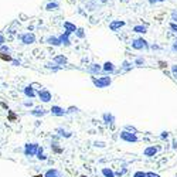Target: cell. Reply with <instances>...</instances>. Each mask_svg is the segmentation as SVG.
<instances>
[{
    "label": "cell",
    "instance_id": "cell-19",
    "mask_svg": "<svg viewBox=\"0 0 177 177\" xmlns=\"http://www.w3.org/2000/svg\"><path fill=\"white\" fill-rule=\"evenodd\" d=\"M0 58H1L3 61H13V58H11L9 54H3L1 51H0Z\"/></svg>",
    "mask_w": 177,
    "mask_h": 177
},
{
    "label": "cell",
    "instance_id": "cell-36",
    "mask_svg": "<svg viewBox=\"0 0 177 177\" xmlns=\"http://www.w3.org/2000/svg\"><path fill=\"white\" fill-rule=\"evenodd\" d=\"M154 1H163V0H150V3H154Z\"/></svg>",
    "mask_w": 177,
    "mask_h": 177
},
{
    "label": "cell",
    "instance_id": "cell-25",
    "mask_svg": "<svg viewBox=\"0 0 177 177\" xmlns=\"http://www.w3.org/2000/svg\"><path fill=\"white\" fill-rule=\"evenodd\" d=\"M133 177H147V176H146V173H143V172H136Z\"/></svg>",
    "mask_w": 177,
    "mask_h": 177
},
{
    "label": "cell",
    "instance_id": "cell-26",
    "mask_svg": "<svg viewBox=\"0 0 177 177\" xmlns=\"http://www.w3.org/2000/svg\"><path fill=\"white\" fill-rule=\"evenodd\" d=\"M172 71H173V74H174V77L177 78V65H173L172 67Z\"/></svg>",
    "mask_w": 177,
    "mask_h": 177
},
{
    "label": "cell",
    "instance_id": "cell-10",
    "mask_svg": "<svg viewBox=\"0 0 177 177\" xmlns=\"http://www.w3.org/2000/svg\"><path fill=\"white\" fill-rule=\"evenodd\" d=\"M156 153H157V147H147V149L144 150V156H149V157L154 156Z\"/></svg>",
    "mask_w": 177,
    "mask_h": 177
},
{
    "label": "cell",
    "instance_id": "cell-5",
    "mask_svg": "<svg viewBox=\"0 0 177 177\" xmlns=\"http://www.w3.org/2000/svg\"><path fill=\"white\" fill-rule=\"evenodd\" d=\"M20 40H21L24 44H33L35 41V37H34V34H31V33H27V34L20 35Z\"/></svg>",
    "mask_w": 177,
    "mask_h": 177
},
{
    "label": "cell",
    "instance_id": "cell-9",
    "mask_svg": "<svg viewBox=\"0 0 177 177\" xmlns=\"http://www.w3.org/2000/svg\"><path fill=\"white\" fill-rule=\"evenodd\" d=\"M123 24H125L123 21L118 20V21H113V23H110V26H109V27H110V30H112V31H116V30H118L119 27H122Z\"/></svg>",
    "mask_w": 177,
    "mask_h": 177
},
{
    "label": "cell",
    "instance_id": "cell-18",
    "mask_svg": "<svg viewBox=\"0 0 177 177\" xmlns=\"http://www.w3.org/2000/svg\"><path fill=\"white\" fill-rule=\"evenodd\" d=\"M54 61H55L57 64H65V63H67V58H65V57H63V55H60V57H57Z\"/></svg>",
    "mask_w": 177,
    "mask_h": 177
},
{
    "label": "cell",
    "instance_id": "cell-2",
    "mask_svg": "<svg viewBox=\"0 0 177 177\" xmlns=\"http://www.w3.org/2000/svg\"><path fill=\"white\" fill-rule=\"evenodd\" d=\"M38 152V144L35 143H27L24 147V154L26 156H35Z\"/></svg>",
    "mask_w": 177,
    "mask_h": 177
},
{
    "label": "cell",
    "instance_id": "cell-15",
    "mask_svg": "<svg viewBox=\"0 0 177 177\" xmlns=\"http://www.w3.org/2000/svg\"><path fill=\"white\" fill-rule=\"evenodd\" d=\"M64 27L67 29V31H70V33H72V31H77V29H75V26H72L71 23H64Z\"/></svg>",
    "mask_w": 177,
    "mask_h": 177
},
{
    "label": "cell",
    "instance_id": "cell-7",
    "mask_svg": "<svg viewBox=\"0 0 177 177\" xmlns=\"http://www.w3.org/2000/svg\"><path fill=\"white\" fill-rule=\"evenodd\" d=\"M51 113L55 115V116H63V115L65 113V110H64L63 108H60V106H53V108H51Z\"/></svg>",
    "mask_w": 177,
    "mask_h": 177
},
{
    "label": "cell",
    "instance_id": "cell-13",
    "mask_svg": "<svg viewBox=\"0 0 177 177\" xmlns=\"http://www.w3.org/2000/svg\"><path fill=\"white\" fill-rule=\"evenodd\" d=\"M47 43L51 44V45H60V44H61V40H60V38H55V37H50V38L47 40Z\"/></svg>",
    "mask_w": 177,
    "mask_h": 177
},
{
    "label": "cell",
    "instance_id": "cell-35",
    "mask_svg": "<svg viewBox=\"0 0 177 177\" xmlns=\"http://www.w3.org/2000/svg\"><path fill=\"white\" fill-rule=\"evenodd\" d=\"M173 50H177V41L174 43V45H173Z\"/></svg>",
    "mask_w": 177,
    "mask_h": 177
},
{
    "label": "cell",
    "instance_id": "cell-31",
    "mask_svg": "<svg viewBox=\"0 0 177 177\" xmlns=\"http://www.w3.org/2000/svg\"><path fill=\"white\" fill-rule=\"evenodd\" d=\"M77 34L79 35V37H84V33H82V30H77Z\"/></svg>",
    "mask_w": 177,
    "mask_h": 177
},
{
    "label": "cell",
    "instance_id": "cell-33",
    "mask_svg": "<svg viewBox=\"0 0 177 177\" xmlns=\"http://www.w3.org/2000/svg\"><path fill=\"white\" fill-rule=\"evenodd\" d=\"M58 132H61V135H63V136H64V132H63V130H61V129H60V130H58ZM65 136H67V138H70L71 135H70V133H65Z\"/></svg>",
    "mask_w": 177,
    "mask_h": 177
},
{
    "label": "cell",
    "instance_id": "cell-3",
    "mask_svg": "<svg viewBox=\"0 0 177 177\" xmlns=\"http://www.w3.org/2000/svg\"><path fill=\"white\" fill-rule=\"evenodd\" d=\"M120 139L132 143V142H138V136L133 135V133H129V132H120Z\"/></svg>",
    "mask_w": 177,
    "mask_h": 177
},
{
    "label": "cell",
    "instance_id": "cell-28",
    "mask_svg": "<svg viewBox=\"0 0 177 177\" xmlns=\"http://www.w3.org/2000/svg\"><path fill=\"white\" fill-rule=\"evenodd\" d=\"M91 71H92V72H96V71H99V67H96V65L94 64V67L91 68Z\"/></svg>",
    "mask_w": 177,
    "mask_h": 177
},
{
    "label": "cell",
    "instance_id": "cell-17",
    "mask_svg": "<svg viewBox=\"0 0 177 177\" xmlns=\"http://www.w3.org/2000/svg\"><path fill=\"white\" fill-rule=\"evenodd\" d=\"M104 70H105V71H109V72H112V71H115V67H113V64H112V63H105V65H104Z\"/></svg>",
    "mask_w": 177,
    "mask_h": 177
},
{
    "label": "cell",
    "instance_id": "cell-1",
    "mask_svg": "<svg viewBox=\"0 0 177 177\" xmlns=\"http://www.w3.org/2000/svg\"><path fill=\"white\" fill-rule=\"evenodd\" d=\"M92 82L95 84V87H98V88H106L108 85H110V82H112V79L109 78V77H102V78H92Z\"/></svg>",
    "mask_w": 177,
    "mask_h": 177
},
{
    "label": "cell",
    "instance_id": "cell-4",
    "mask_svg": "<svg viewBox=\"0 0 177 177\" xmlns=\"http://www.w3.org/2000/svg\"><path fill=\"white\" fill-rule=\"evenodd\" d=\"M38 96H40V99H41L43 102H50V101H51V94H50V91H47V89H41V91L38 92Z\"/></svg>",
    "mask_w": 177,
    "mask_h": 177
},
{
    "label": "cell",
    "instance_id": "cell-8",
    "mask_svg": "<svg viewBox=\"0 0 177 177\" xmlns=\"http://www.w3.org/2000/svg\"><path fill=\"white\" fill-rule=\"evenodd\" d=\"M24 95H26L27 98H34L35 96L34 89H33L31 87H26V88H24Z\"/></svg>",
    "mask_w": 177,
    "mask_h": 177
},
{
    "label": "cell",
    "instance_id": "cell-6",
    "mask_svg": "<svg viewBox=\"0 0 177 177\" xmlns=\"http://www.w3.org/2000/svg\"><path fill=\"white\" fill-rule=\"evenodd\" d=\"M132 47L136 48V50H140L143 47H147V43H146L143 38H139V40H135V41L132 43Z\"/></svg>",
    "mask_w": 177,
    "mask_h": 177
},
{
    "label": "cell",
    "instance_id": "cell-38",
    "mask_svg": "<svg viewBox=\"0 0 177 177\" xmlns=\"http://www.w3.org/2000/svg\"><path fill=\"white\" fill-rule=\"evenodd\" d=\"M79 177H85V176H79Z\"/></svg>",
    "mask_w": 177,
    "mask_h": 177
},
{
    "label": "cell",
    "instance_id": "cell-27",
    "mask_svg": "<svg viewBox=\"0 0 177 177\" xmlns=\"http://www.w3.org/2000/svg\"><path fill=\"white\" fill-rule=\"evenodd\" d=\"M170 29H172V30H174V31H176V33H177V24H174V23H172V24H170Z\"/></svg>",
    "mask_w": 177,
    "mask_h": 177
},
{
    "label": "cell",
    "instance_id": "cell-23",
    "mask_svg": "<svg viewBox=\"0 0 177 177\" xmlns=\"http://www.w3.org/2000/svg\"><path fill=\"white\" fill-rule=\"evenodd\" d=\"M0 47H1V50H0L1 53H7V54L10 53V48H9L7 45H4V44H3V45H0Z\"/></svg>",
    "mask_w": 177,
    "mask_h": 177
},
{
    "label": "cell",
    "instance_id": "cell-22",
    "mask_svg": "<svg viewBox=\"0 0 177 177\" xmlns=\"http://www.w3.org/2000/svg\"><path fill=\"white\" fill-rule=\"evenodd\" d=\"M45 9L47 10H55V9H58V4L57 3H50V4H47Z\"/></svg>",
    "mask_w": 177,
    "mask_h": 177
},
{
    "label": "cell",
    "instance_id": "cell-11",
    "mask_svg": "<svg viewBox=\"0 0 177 177\" xmlns=\"http://www.w3.org/2000/svg\"><path fill=\"white\" fill-rule=\"evenodd\" d=\"M44 113H45V110L43 108H34L31 110V115H34V116H43Z\"/></svg>",
    "mask_w": 177,
    "mask_h": 177
},
{
    "label": "cell",
    "instance_id": "cell-21",
    "mask_svg": "<svg viewBox=\"0 0 177 177\" xmlns=\"http://www.w3.org/2000/svg\"><path fill=\"white\" fill-rule=\"evenodd\" d=\"M104 119L106 120V123H112V122H113V116L109 115V113H105V115H104Z\"/></svg>",
    "mask_w": 177,
    "mask_h": 177
},
{
    "label": "cell",
    "instance_id": "cell-20",
    "mask_svg": "<svg viewBox=\"0 0 177 177\" xmlns=\"http://www.w3.org/2000/svg\"><path fill=\"white\" fill-rule=\"evenodd\" d=\"M133 30H135L136 33H146V27H144V26H136Z\"/></svg>",
    "mask_w": 177,
    "mask_h": 177
},
{
    "label": "cell",
    "instance_id": "cell-37",
    "mask_svg": "<svg viewBox=\"0 0 177 177\" xmlns=\"http://www.w3.org/2000/svg\"><path fill=\"white\" fill-rule=\"evenodd\" d=\"M33 177H44V176H41V174H38V176H33Z\"/></svg>",
    "mask_w": 177,
    "mask_h": 177
},
{
    "label": "cell",
    "instance_id": "cell-34",
    "mask_svg": "<svg viewBox=\"0 0 177 177\" xmlns=\"http://www.w3.org/2000/svg\"><path fill=\"white\" fill-rule=\"evenodd\" d=\"M24 106H33L31 102H24Z\"/></svg>",
    "mask_w": 177,
    "mask_h": 177
},
{
    "label": "cell",
    "instance_id": "cell-24",
    "mask_svg": "<svg viewBox=\"0 0 177 177\" xmlns=\"http://www.w3.org/2000/svg\"><path fill=\"white\" fill-rule=\"evenodd\" d=\"M9 120H10V122H14V120H16V115H14L13 112H9Z\"/></svg>",
    "mask_w": 177,
    "mask_h": 177
},
{
    "label": "cell",
    "instance_id": "cell-16",
    "mask_svg": "<svg viewBox=\"0 0 177 177\" xmlns=\"http://www.w3.org/2000/svg\"><path fill=\"white\" fill-rule=\"evenodd\" d=\"M102 174L105 177H113L115 174H113V172L110 170V169H102Z\"/></svg>",
    "mask_w": 177,
    "mask_h": 177
},
{
    "label": "cell",
    "instance_id": "cell-29",
    "mask_svg": "<svg viewBox=\"0 0 177 177\" xmlns=\"http://www.w3.org/2000/svg\"><path fill=\"white\" fill-rule=\"evenodd\" d=\"M4 41H6V40H4V37L0 34V45H3V44H4Z\"/></svg>",
    "mask_w": 177,
    "mask_h": 177
},
{
    "label": "cell",
    "instance_id": "cell-14",
    "mask_svg": "<svg viewBox=\"0 0 177 177\" xmlns=\"http://www.w3.org/2000/svg\"><path fill=\"white\" fill-rule=\"evenodd\" d=\"M37 159H38V160H45V159H47V156L43 153V147H38V152H37Z\"/></svg>",
    "mask_w": 177,
    "mask_h": 177
},
{
    "label": "cell",
    "instance_id": "cell-32",
    "mask_svg": "<svg viewBox=\"0 0 177 177\" xmlns=\"http://www.w3.org/2000/svg\"><path fill=\"white\" fill-rule=\"evenodd\" d=\"M172 16H173V20H176V21H177V11H173V14H172Z\"/></svg>",
    "mask_w": 177,
    "mask_h": 177
},
{
    "label": "cell",
    "instance_id": "cell-12",
    "mask_svg": "<svg viewBox=\"0 0 177 177\" xmlns=\"http://www.w3.org/2000/svg\"><path fill=\"white\" fill-rule=\"evenodd\" d=\"M44 177H60V173H58V170H55V169H51V170H48Z\"/></svg>",
    "mask_w": 177,
    "mask_h": 177
},
{
    "label": "cell",
    "instance_id": "cell-30",
    "mask_svg": "<svg viewBox=\"0 0 177 177\" xmlns=\"http://www.w3.org/2000/svg\"><path fill=\"white\" fill-rule=\"evenodd\" d=\"M146 176L147 177H159L157 174H154V173H146Z\"/></svg>",
    "mask_w": 177,
    "mask_h": 177
}]
</instances>
